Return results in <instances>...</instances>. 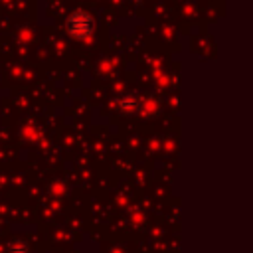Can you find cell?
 Wrapping results in <instances>:
<instances>
[{"mask_svg":"<svg viewBox=\"0 0 253 253\" xmlns=\"http://www.w3.org/2000/svg\"><path fill=\"white\" fill-rule=\"evenodd\" d=\"M93 18L87 14V12H73L69 18H67V32L73 36V38H89L91 32H93Z\"/></svg>","mask_w":253,"mask_h":253,"instance_id":"cell-1","label":"cell"}]
</instances>
